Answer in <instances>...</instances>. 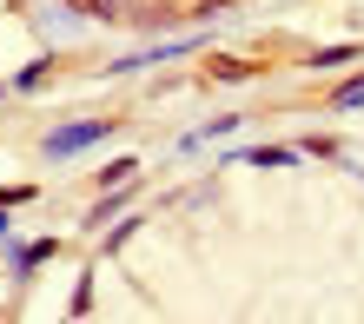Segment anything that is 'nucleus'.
<instances>
[{
    "label": "nucleus",
    "mask_w": 364,
    "mask_h": 324,
    "mask_svg": "<svg viewBox=\"0 0 364 324\" xmlns=\"http://www.w3.org/2000/svg\"><path fill=\"white\" fill-rule=\"evenodd\" d=\"M113 126L106 119H80V126H60V133H47V159H67V153H80V146H93V139H106Z\"/></svg>",
    "instance_id": "f257e3e1"
},
{
    "label": "nucleus",
    "mask_w": 364,
    "mask_h": 324,
    "mask_svg": "<svg viewBox=\"0 0 364 324\" xmlns=\"http://www.w3.org/2000/svg\"><path fill=\"white\" fill-rule=\"evenodd\" d=\"M40 258H53V239H33L27 252H20V258H14V265H20V271H27V265H40Z\"/></svg>",
    "instance_id": "f03ea898"
},
{
    "label": "nucleus",
    "mask_w": 364,
    "mask_h": 324,
    "mask_svg": "<svg viewBox=\"0 0 364 324\" xmlns=\"http://www.w3.org/2000/svg\"><path fill=\"white\" fill-rule=\"evenodd\" d=\"M80 7H87V14H100V20H106V14H113V0H80Z\"/></svg>",
    "instance_id": "7ed1b4c3"
},
{
    "label": "nucleus",
    "mask_w": 364,
    "mask_h": 324,
    "mask_svg": "<svg viewBox=\"0 0 364 324\" xmlns=\"http://www.w3.org/2000/svg\"><path fill=\"white\" fill-rule=\"evenodd\" d=\"M0 239H7V212H0Z\"/></svg>",
    "instance_id": "20e7f679"
}]
</instances>
